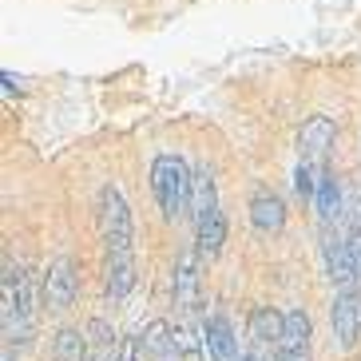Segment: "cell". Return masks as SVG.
I'll return each mask as SVG.
<instances>
[{
  "instance_id": "4fadbf2b",
  "label": "cell",
  "mask_w": 361,
  "mask_h": 361,
  "mask_svg": "<svg viewBox=\"0 0 361 361\" xmlns=\"http://www.w3.org/2000/svg\"><path fill=\"white\" fill-rule=\"evenodd\" d=\"M171 345H175V329H171L167 322H151V326L139 334V350H143V357H151V361H159Z\"/></svg>"
},
{
  "instance_id": "2e32d148",
  "label": "cell",
  "mask_w": 361,
  "mask_h": 361,
  "mask_svg": "<svg viewBox=\"0 0 361 361\" xmlns=\"http://www.w3.org/2000/svg\"><path fill=\"white\" fill-rule=\"evenodd\" d=\"M119 361H143L139 338H123V345H119Z\"/></svg>"
},
{
  "instance_id": "52a82bcc",
  "label": "cell",
  "mask_w": 361,
  "mask_h": 361,
  "mask_svg": "<svg viewBox=\"0 0 361 361\" xmlns=\"http://www.w3.org/2000/svg\"><path fill=\"white\" fill-rule=\"evenodd\" d=\"M199 250H187V255L175 262V306L179 310H195L199 306V290H202V282H199Z\"/></svg>"
},
{
  "instance_id": "3957f363",
  "label": "cell",
  "mask_w": 361,
  "mask_h": 361,
  "mask_svg": "<svg viewBox=\"0 0 361 361\" xmlns=\"http://www.w3.org/2000/svg\"><path fill=\"white\" fill-rule=\"evenodd\" d=\"M191 187H195V175L179 155H155V163H151V191H155L163 219H179L187 211Z\"/></svg>"
},
{
  "instance_id": "8fae6325",
  "label": "cell",
  "mask_w": 361,
  "mask_h": 361,
  "mask_svg": "<svg viewBox=\"0 0 361 361\" xmlns=\"http://www.w3.org/2000/svg\"><path fill=\"white\" fill-rule=\"evenodd\" d=\"M223 243H226V214L223 211H214L202 223H195V250L202 258H214L223 250Z\"/></svg>"
},
{
  "instance_id": "8992f818",
  "label": "cell",
  "mask_w": 361,
  "mask_h": 361,
  "mask_svg": "<svg viewBox=\"0 0 361 361\" xmlns=\"http://www.w3.org/2000/svg\"><path fill=\"white\" fill-rule=\"evenodd\" d=\"M334 139H338V128H334V119L329 116H310L298 131V155L302 159H318L334 147Z\"/></svg>"
},
{
  "instance_id": "5bb4252c",
  "label": "cell",
  "mask_w": 361,
  "mask_h": 361,
  "mask_svg": "<svg viewBox=\"0 0 361 361\" xmlns=\"http://www.w3.org/2000/svg\"><path fill=\"white\" fill-rule=\"evenodd\" d=\"M52 361H87V334L60 329L52 338Z\"/></svg>"
},
{
  "instance_id": "ac0fdd59",
  "label": "cell",
  "mask_w": 361,
  "mask_h": 361,
  "mask_svg": "<svg viewBox=\"0 0 361 361\" xmlns=\"http://www.w3.org/2000/svg\"><path fill=\"white\" fill-rule=\"evenodd\" d=\"M159 361H187V357H183V353H179V345H171V350L167 353H163V357Z\"/></svg>"
},
{
  "instance_id": "277c9868",
  "label": "cell",
  "mask_w": 361,
  "mask_h": 361,
  "mask_svg": "<svg viewBox=\"0 0 361 361\" xmlns=\"http://www.w3.org/2000/svg\"><path fill=\"white\" fill-rule=\"evenodd\" d=\"M329 326H334V338H338V350H353L361 334V290L353 286H338L334 294V306H329Z\"/></svg>"
},
{
  "instance_id": "ba28073f",
  "label": "cell",
  "mask_w": 361,
  "mask_h": 361,
  "mask_svg": "<svg viewBox=\"0 0 361 361\" xmlns=\"http://www.w3.org/2000/svg\"><path fill=\"white\" fill-rule=\"evenodd\" d=\"M250 223L258 234H278L286 226V202L278 199L274 191H258L250 199Z\"/></svg>"
},
{
  "instance_id": "7c38bea8",
  "label": "cell",
  "mask_w": 361,
  "mask_h": 361,
  "mask_svg": "<svg viewBox=\"0 0 361 361\" xmlns=\"http://www.w3.org/2000/svg\"><path fill=\"white\" fill-rule=\"evenodd\" d=\"M219 211V191H214V175L207 167L195 175V187H191V214H195V223H202L207 214Z\"/></svg>"
},
{
  "instance_id": "9c48e42d",
  "label": "cell",
  "mask_w": 361,
  "mask_h": 361,
  "mask_svg": "<svg viewBox=\"0 0 361 361\" xmlns=\"http://www.w3.org/2000/svg\"><path fill=\"white\" fill-rule=\"evenodd\" d=\"M314 214H318L322 226H338L341 214H345L341 187H338V179H334L329 171H322V183H318V191H314Z\"/></svg>"
},
{
  "instance_id": "7a4b0ae2",
  "label": "cell",
  "mask_w": 361,
  "mask_h": 361,
  "mask_svg": "<svg viewBox=\"0 0 361 361\" xmlns=\"http://www.w3.org/2000/svg\"><path fill=\"white\" fill-rule=\"evenodd\" d=\"M0 322H4V345H24L32 334V282H28V270L16 262H4Z\"/></svg>"
},
{
  "instance_id": "9a60e30c",
  "label": "cell",
  "mask_w": 361,
  "mask_h": 361,
  "mask_svg": "<svg viewBox=\"0 0 361 361\" xmlns=\"http://www.w3.org/2000/svg\"><path fill=\"white\" fill-rule=\"evenodd\" d=\"M302 345H310V314L306 310H286L282 350H302Z\"/></svg>"
},
{
  "instance_id": "e0dca14e",
  "label": "cell",
  "mask_w": 361,
  "mask_h": 361,
  "mask_svg": "<svg viewBox=\"0 0 361 361\" xmlns=\"http://www.w3.org/2000/svg\"><path fill=\"white\" fill-rule=\"evenodd\" d=\"M278 361H310V345H302V350H282Z\"/></svg>"
},
{
  "instance_id": "5b68a950",
  "label": "cell",
  "mask_w": 361,
  "mask_h": 361,
  "mask_svg": "<svg viewBox=\"0 0 361 361\" xmlns=\"http://www.w3.org/2000/svg\"><path fill=\"white\" fill-rule=\"evenodd\" d=\"M75 290H80V282H75V266L68 255H60L48 270H44V306L48 310H68L75 302Z\"/></svg>"
},
{
  "instance_id": "30bf717a",
  "label": "cell",
  "mask_w": 361,
  "mask_h": 361,
  "mask_svg": "<svg viewBox=\"0 0 361 361\" xmlns=\"http://www.w3.org/2000/svg\"><path fill=\"white\" fill-rule=\"evenodd\" d=\"M119 345L116 329L107 318H92L87 322V361H119Z\"/></svg>"
},
{
  "instance_id": "6da1fadb",
  "label": "cell",
  "mask_w": 361,
  "mask_h": 361,
  "mask_svg": "<svg viewBox=\"0 0 361 361\" xmlns=\"http://www.w3.org/2000/svg\"><path fill=\"white\" fill-rule=\"evenodd\" d=\"M99 238H104V290L107 302H123L135 286V223L116 183L99 191Z\"/></svg>"
}]
</instances>
